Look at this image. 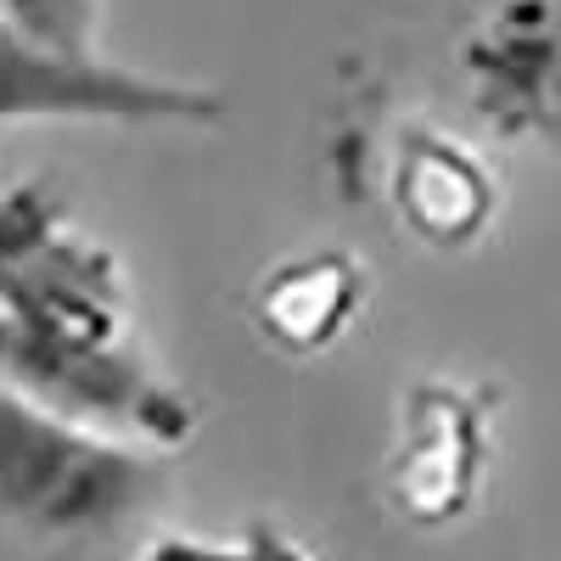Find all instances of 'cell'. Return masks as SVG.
<instances>
[{"instance_id":"6","label":"cell","mask_w":561,"mask_h":561,"mask_svg":"<svg viewBox=\"0 0 561 561\" xmlns=\"http://www.w3.org/2000/svg\"><path fill=\"white\" fill-rule=\"evenodd\" d=\"M494 208L489 174L478 158L444 135H421L399 152V214L415 225V237L438 248L472 242Z\"/></svg>"},{"instance_id":"2","label":"cell","mask_w":561,"mask_h":561,"mask_svg":"<svg viewBox=\"0 0 561 561\" xmlns=\"http://www.w3.org/2000/svg\"><path fill=\"white\" fill-rule=\"evenodd\" d=\"M163 483V449L113 438L7 393L0 404V505L34 545L118 534Z\"/></svg>"},{"instance_id":"4","label":"cell","mask_w":561,"mask_h":561,"mask_svg":"<svg viewBox=\"0 0 561 561\" xmlns=\"http://www.w3.org/2000/svg\"><path fill=\"white\" fill-rule=\"evenodd\" d=\"M489 460L483 393L460 382H415L388 455V500L404 523L444 528L478 500Z\"/></svg>"},{"instance_id":"8","label":"cell","mask_w":561,"mask_h":561,"mask_svg":"<svg viewBox=\"0 0 561 561\" xmlns=\"http://www.w3.org/2000/svg\"><path fill=\"white\" fill-rule=\"evenodd\" d=\"M102 28V0H7V34L51 51H90Z\"/></svg>"},{"instance_id":"7","label":"cell","mask_w":561,"mask_h":561,"mask_svg":"<svg viewBox=\"0 0 561 561\" xmlns=\"http://www.w3.org/2000/svg\"><path fill=\"white\" fill-rule=\"evenodd\" d=\"M135 561H314L287 528L248 523L237 539H203V534H158Z\"/></svg>"},{"instance_id":"5","label":"cell","mask_w":561,"mask_h":561,"mask_svg":"<svg viewBox=\"0 0 561 561\" xmlns=\"http://www.w3.org/2000/svg\"><path fill=\"white\" fill-rule=\"evenodd\" d=\"M359 298H365V264L348 259L343 248H320L264 270L253 293V320L280 354H325L354 325Z\"/></svg>"},{"instance_id":"1","label":"cell","mask_w":561,"mask_h":561,"mask_svg":"<svg viewBox=\"0 0 561 561\" xmlns=\"http://www.w3.org/2000/svg\"><path fill=\"white\" fill-rule=\"evenodd\" d=\"M0 354L12 393L163 455L197 433L192 399L163 382L129 337L113 248L68 225L34 185H18L0 214Z\"/></svg>"},{"instance_id":"3","label":"cell","mask_w":561,"mask_h":561,"mask_svg":"<svg viewBox=\"0 0 561 561\" xmlns=\"http://www.w3.org/2000/svg\"><path fill=\"white\" fill-rule=\"evenodd\" d=\"M0 113L51 124H214L225 113L219 90L140 73L90 51H51L0 28Z\"/></svg>"}]
</instances>
